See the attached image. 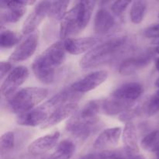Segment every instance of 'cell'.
Listing matches in <instances>:
<instances>
[{"mask_svg": "<svg viewBox=\"0 0 159 159\" xmlns=\"http://www.w3.org/2000/svg\"><path fill=\"white\" fill-rule=\"evenodd\" d=\"M66 49L64 41H57L39 54L32 65L35 77L43 84H51L55 79V70L65 62Z\"/></svg>", "mask_w": 159, "mask_h": 159, "instance_id": "cell-1", "label": "cell"}, {"mask_svg": "<svg viewBox=\"0 0 159 159\" xmlns=\"http://www.w3.org/2000/svg\"><path fill=\"white\" fill-rule=\"evenodd\" d=\"M127 37H116L99 43L87 52L79 62L84 71L97 68L112 61L127 49Z\"/></svg>", "mask_w": 159, "mask_h": 159, "instance_id": "cell-2", "label": "cell"}, {"mask_svg": "<svg viewBox=\"0 0 159 159\" xmlns=\"http://www.w3.org/2000/svg\"><path fill=\"white\" fill-rule=\"evenodd\" d=\"M75 93H75L71 89L60 92L30 111L17 115V124L26 127L41 126L57 109L66 104L72 98V95Z\"/></svg>", "mask_w": 159, "mask_h": 159, "instance_id": "cell-3", "label": "cell"}, {"mask_svg": "<svg viewBox=\"0 0 159 159\" xmlns=\"http://www.w3.org/2000/svg\"><path fill=\"white\" fill-rule=\"evenodd\" d=\"M96 2L81 1L71 8L61 21L60 37L68 39L85 29L91 19Z\"/></svg>", "mask_w": 159, "mask_h": 159, "instance_id": "cell-4", "label": "cell"}, {"mask_svg": "<svg viewBox=\"0 0 159 159\" xmlns=\"http://www.w3.org/2000/svg\"><path fill=\"white\" fill-rule=\"evenodd\" d=\"M48 96V90L44 88L28 87L17 91L9 100V108L16 114L26 113L43 102Z\"/></svg>", "mask_w": 159, "mask_h": 159, "instance_id": "cell-5", "label": "cell"}, {"mask_svg": "<svg viewBox=\"0 0 159 159\" xmlns=\"http://www.w3.org/2000/svg\"><path fill=\"white\" fill-rule=\"evenodd\" d=\"M99 124L98 117H87L77 112L68 120L66 130L79 139H86L94 131Z\"/></svg>", "mask_w": 159, "mask_h": 159, "instance_id": "cell-6", "label": "cell"}, {"mask_svg": "<svg viewBox=\"0 0 159 159\" xmlns=\"http://www.w3.org/2000/svg\"><path fill=\"white\" fill-rule=\"evenodd\" d=\"M29 77V71L25 66L16 67L13 68L7 75L1 85L2 96L11 97L13 96L20 86H21Z\"/></svg>", "mask_w": 159, "mask_h": 159, "instance_id": "cell-7", "label": "cell"}, {"mask_svg": "<svg viewBox=\"0 0 159 159\" xmlns=\"http://www.w3.org/2000/svg\"><path fill=\"white\" fill-rule=\"evenodd\" d=\"M51 2L50 1H41L37 3L23 23L22 27V32L23 34H32L33 32L37 29L46 16H48Z\"/></svg>", "mask_w": 159, "mask_h": 159, "instance_id": "cell-8", "label": "cell"}, {"mask_svg": "<svg viewBox=\"0 0 159 159\" xmlns=\"http://www.w3.org/2000/svg\"><path fill=\"white\" fill-rule=\"evenodd\" d=\"M108 75V72L105 70L93 71L85 75L80 80L74 82L70 89L77 93H88L102 85L107 80Z\"/></svg>", "mask_w": 159, "mask_h": 159, "instance_id": "cell-9", "label": "cell"}, {"mask_svg": "<svg viewBox=\"0 0 159 159\" xmlns=\"http://www.w3.org/2000/svg\"><path fill=\"white\" fill-rule=\"evenodd\" d=\"M59 138L60 133L58 131H54L40 137L29 144L28 152L30 155L35 157L45 155L54 147H57Z\"/></svg>", "mask_w": 159, "mask_h": 159, "instance_id": "cell-10", "label": "cell"}, {"mask_svg": "<svg viewBox=\"0 0 159 159\" xmlns=\"http://www.w3.org/2000/svg\"><path fill=\"white\" fill-rule=\"evenodd\" d=\"M38 45V35L37 34H30L16 48L9 56L12 62H20L29 59L34 55Z\"/></svg>", "mask_w": 159, "mask_h": 159, "instance_id": "cell-11", "label": "cell"}, {"mask_svg": "<svg viewBox=\"0 0 159 159\" xmlns=\"http://www.w3.org/2000/svg\"><path fill=\"white\" fill-rule=\"evenodd\" d=\"M101 40L99 37H88L81 38H68L64 41L67 52L72 55H79L89 52L98 44Z\"/></svg>", "mask_w": 159, "mask_h": 159, "instance_id": "cell-12", "label": "cell"}, {"mask_svg": "<svg viewBox=\"0 0 159 159\" xmlns=\"http://www.w3.org/2000/svg\"><path fill=\"white\" fill-rule=\"evenodd\" d=\"M152 54L145 53L136 57H132L124 60L119 67V73L122 75H131L143 69L150 64Z\"/></svg>", "mask_w": 159, "mask_h": 159, "instance_id": "cell-13", "label": "cell"}, {"mask_svg": "<svg viewBox=\"0 0 159 159\" xmlns=\"http://www.w3.org/2000/svg\"><path fill=\"white\" fill-rule=\"evenodd\" d=\"M1 20L8 23H16L24 16L26 6L22 4L20 1L1 2Z\"/></svg>", "mask_w": 159, "mask_h": 159, "instance_id": "cell-14", "label": "cell"}, {"mask_svg": "<svg viewBox=\"0 0 159 159\" xmlns=\"http://www.w3.org/2000/svg\"><path fill=\"white\" fill-rule=\"evenodd\" d=\"M143 90L141 84L128 82L116 89L111 94V97L126 102H134L142 95Z\"/></svg>", "mask_w": 159, "mask_h": 159, "instance_id": "cell-15", "label": "cell"}, {"mask_svg": "<svg viewBox=\"0 0 159 159\" xmlns=\"http://www.w3.org/2000/svg\"><path fill=\"white\" fill-rule=\"evenodd\" d=\"M79 110V105L75 102H68L61 106L57 109L41 126V129H48L57 125L59 123L68 117H71L74 114L77 113Z\"/></svg>", "mask_w": 159, "mask_h": 159, "instance_id": "cell-16", "label": "cell"}, {"mask_svg": "<svg viewBox=\"0 0 159 159\" xmlns=\"http://www.w3.org/2000/svg\"><path fill=\"white\" fill-rule=\"evenodd\" d=\"M122 134L121 127H113L106 129L97 137L93 144V148L98 150L108 149L116 145Z\"/></svg>", "mask_w": 159, "mask_h": 159, "instance_id": "cell-17", "label": "cell"}, {"mask_svg": "<svg viewBox=\"0 0 159 159\" xmlns=\"http://www.w3.org/2000/svg\"><path fill=\"white\" fill-rule=\"evenodd\" d=\"M123 142L124 151L127 157L137 155L139 152V147L138 144L137 131L134 124L132 122H128L125 124L123 130Z\"/></svg>", "mask_w": 159, "mask_h": 159, "instance_id": "cell-18", "label": "cell"}, {"mask_svg": "<svg viewBox=\"0 0 159 159\" xmlns=\"http://www.w3.org/2000/svg\"><path fill=\"white\" fill-rule=\"evenodd\" d=\"M115 24L112 14L106 9H99L95 16L94 30L99 35H103L111 30Z\"/></svg>", "mask_w": 159, "mask_h": 159, "instance_id": "cell-19", "label": "cell"}, {"mask_svg": "<svg viewBox=\"0 0 159 159\" xmlns=\"http://www.w3.org/2000/svg\"><path fill=\"white\" fill-rule=\"evenodd\" d=\"M134 104V102H126L111 97L100 101V110L104 114L113 116L121 114L124 112L130 110Z\"/></svg>", "mask_w": 159, "mask_h": 159, "instance_id": "cell-20", "label": "cell"}, {"mask_svg": "<svg viewBox=\"0 0 159 159\" xmlns=\"http://www.w3.org/2000/svg\"><path fill=\"white\" fill-rule=\"evenodd\" d=\"M75 152V144L70 140L61 141L48 159H70Z\"/></svg>", "mask_w": 159, "mask_h": 159, "instance_id": "cell-21", "label": "cell"}, {"mask_svg": "<svg viewBox=\"0 0 159 159\" xmlns=\"http://www.w3.org/2000/svg\"><path fill=\"white\" fill-rule=\"evenodd\" d=\"M69 1H53L51 2L48 16L52 20L61 21L67 13Z\"/></svg>", "mask_w": 159, "mask_h": 159, "instance_id": "cell-22", "label": "cell"}, {"mask_svg": "<svg viewBox=\"0 0 159 159\" xmlns=\"http://www.w3.org/2000/svg\"><path fill=\"white\" fill-rule=\"evenodd\" d=\"M147 9V2L145 1L137 0L132 3L130 9V20L134 24H139L143 21Z\"/></svg>", "mask_w": 159, "mask_h": 159, "instance_id": "cell-23", "label": "cell"}, {"mask_svg": "<svg viewBox=\"0 0 159 159\" xmlns=\"http://www.w3.org/2000/svg\"><path fill=\"white\" fill-rule=\"evenodd\" d=\"M20 37L9 30H1L0 46L2 48H11L20 42Z\"/></svg>", "mask_w": 159, "mask_h": 159, "instance_id": "cell-24", "label": "cell"}, {"mask_svg": "<svg viewBox=\"0 0 159 159\" xmlns=\"http://www.w3.org/2000/svg\"><path fill=\"white\" fill-rule=\"evenodd\" d=\"M141 145L147 152H155L159 148V130L148 134L141 141Z\"/></svg>", "mask_w": 159, "mask_h": 159, "instance_id": "cell-25", "label": "cell"}, {"mask_svg": "<svg viewBox=\"0 0 159 159\" xmlns=\"http://www.w3.org/2000/svg\"><path fill=\"white\" fill-rule=\"evenodd\" d=\"M143 111L147 116H153L159 111V89L145 102Z\"/></svg>", "mask_w": 159, "mask_h": 159, "instance_id": "cell-26", "label": "cell"}, {"mask_svg": "<svg viewBox=\"0 0 159 159\" xmlns=\"http://www.w3.org/2000/svg\"><path fill=\"white\" fill-rule=\"evenodd\" d=\"M14 146H15V136L13 132H6L2 135L0 138V151H1L2 157L4 154L12 150Z\"/></svg>", "mask_w": 159, "mask_h": 159, "instance_id": "cell-27", "label": "cell"}, {"mask_svg": "<svg viewBox=\"0 0 159 159\" xmlns=\"http://www.w3.org/2000/svg\"><path fill=\"white\" fill-rule=\"evenodd\" d=\"M118 157H123V154L117 151H111V150H105L101 151V152H94V153L87 154L83 155L79 159H114Z\"/></svg>", "mask_w": 159, "mask_h": 159, "instance_id": "cell-28", "label": "cell"}, {"mask_svg": "<svg viewBox=\"0 0 159 159\" xmlns=\"http://www.w3.org/2000/svg\"><path fill=\"white\" fill-rule=\"evenodd\" d=\"M130 4V1L120 0V1H115L112 2L111 10L113 14L116 16H120L126 10L127 6Z\"/></svg>", "mask_w": 159, "mask_h": 159, "instance_id": "cell-29", "label": "cell"}, {"mask_svg": "<svg viewBox=\"0 0 159 159\" xmlns=\"http://www.w3.org/2000/svg\"><path fill=\"white\" fill-rule=\"evenodd\" d=\"M144 36L147 38H155L159 36V23L153 24L144 30Z\"/></svg>", "mask_w": 159, "mask_h": 159, "instance_id": "cell-30", "label": "cell"}, {"mask_svg": "<svg viewBox=\"0 0 159 159\" xmlns=\"http://www.w3.org/2000/svg\"><path fill=\"white\" fill-rule=\"evenodd\" d=\"M137 116V112L135 110L130 109L127 111L124 112L123 113L120 114L119 120L122 122H125L126 124L128 122H131V120Z\"/></svg>", "mask_w": 159, "mask_h": 159, "instance_id": "cell-31", "label": "cell"}, {"mask_svg": "<svg viewBox=\"0 0 159 159\" xmlns=\"http://www.w3.org/2000/svg\"><path fill=\"white\" fill-rule=\"evenodd\" d=\"M12 69V65L10 62L7 61H1L0 63V79L2 80L3 78L8 74L10 73Z\"/></svg>", "mask_w": 159, "mask_h": 159, "instance_id": "cell-32", "label": "cell"}, {"mask_svg": "<svg viewBox=\"0 0 159 159\" xmlns=\"http://www.w3.org/2000/svg\"><path fill=\"white\" fill-rule=\"evenodd\" d=\"M20 2L23 5H24L25 6H32V5L35 4L36 3V1H34V0H20Z\"/></svg>", "mask_w": 159, "mask_h": 159, "instance_id": "cell-33", "label": "cell"}, {"mask_svg": "<svg viewBox=\"0 0 159 159\" xmlns=\"http://www.w3.org/2000/svg\"><path fill=\"white\" fill-rule=\"evenodd\" d=\"M120 159H146V158L144 155H134V156H131V157H127V158H120Z\"/></svg>", "mask_w": 159, "mask_h": 159, "instance_id": "cell-34", "label": "cell"}, {"mask_svg": "<svg viewBox=\"0 0 159 159\" xmlns=\"http://www.w3.org/2000/svg\"><path fill=\"white\" fill-rule=\"evenodd\" d=\"M152 44H156L159 46V36L158 37H155V38H154L153 40H152Z\"/></svg>", "mask_w": 159, "mask_h": 159, "instance_id": "cell-35", "label": "cell"}, {"mask_svg": "<svg viewBox=\"0 0 159 159\" xmlns=\"http://www.w3.org/2000/svg\"><path fill=\"white\" fill-rule=\"evenodd\" d=\"M155 66H156V68L158 69V71H159V57L157 58L156 61H155Z\"/></svg>", "mask_w": 159, "mask_h": 159, "instance_id": "cell-36", "label": "cell"}, {"mask_svg": "<svg viewBox=\"0 0 159 159\" xmlns=\"http://www.w3.org/2000/svg\"><path fill=\"white\" fill-rule=\"evenodd\" d=\"M154 153H155V156L157 157V158L158 159H159V148L158 149H157L156 151H155V152H154Z\"/></svg>", "mask_w": 159, "mask_h": 159, "instance_id": "cell-37", "label": "cell"}, {"mask_svg": "<svg viewBox=\"0 0 159 159\" xmlns=\"http://www.w3.org/2000/svg\"><path fill=\"white\" fill-rule=\"evenodd\" d=\"M155 85L157 87V88L159 89V77L157 79V80L155 81Z\"/></svg>", "mask_w": 159, "mask_h": 159, "instance_id": "cell-38", "label": "cell"}, {"mask_svg": "<svg viewBox=\"0 0 159 159\" xmlns=\"http://www.w3.org/2000/svg\"><path fill=\"white\" fill-rule=\"evenodd\" d=\"M155 52L157 53V54H159V46L156 47V48L155 49Z\"/></svg>", "mask_w": 159, "mask_h": 159, "instance_id": "cell-39", "label": "cell"}, {"mask_svg": "<svg viewBox=\"0 0 159 159\" xmlns=\"http://www.w3.org/2000/svg\"><path fill=\"white\" fill-rule=\"evenodd\" d=\"M120 158H121V157H118V158H114V159H120Z\"/></svg>", "mask_w": 159, "mask_h": 159, "instance_id": "cell-40", "label": "cell"}, {"mask_svg": "<svg viewBox=\"0 0 159 159\" xmlns=\"http://www.w3.org/2000/svg\"><path fill=\"white\" fill-rule=\"evenodd\" d=\"M158 17H159V13H158Z\"/></svg>", "mask_w": 159, "mask_h": 159, "instance_id": "cell-41", "label": "cell"}, {"mask_svg": "<svg viewBox=\"0 0 159 159\" xmlns=\"http://www.w3.org/2000/svg\"><path fill=\"white\" fill-rule=\"evenodd\" d=\"M157 159H158V158H157Z\"/></svg>", "mask_w": 159, "mask_h": 159, "instance_id": "cell-42", "label": "cell"}]
</instances>
